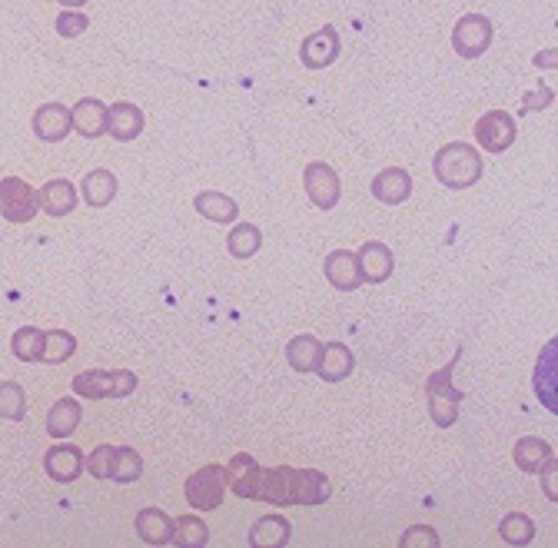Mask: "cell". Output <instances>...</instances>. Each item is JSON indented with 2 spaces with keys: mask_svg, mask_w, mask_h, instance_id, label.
I'll list each match as a JSON object with an SVG mask.
<instances>
[{
  "mask_svg": "<svg viewBox=\"0 0 558 548\" xmlns=\"http://www.w3.org/2000/svg\"><path fill=\"white\" fill-rule=\"evenodd\" d=\"M432 170H436V180L442 186H449V190H465V186H472L482 177V157L469 143H449V147H442L436 153Z\"/></svg>",
  "mask_w": 558,
  "mask_h": 548,
  "instance_id": "1",
  "label": "cell"
},
{
  "mask_svg": "<svg viewBox=\"0 0 558 548\" xmlns=\"http://www.w3.org/2000/svg\"><path fill=\"white\" fill-rule=\"evenodd\" d=\"M462 356V349L456 356H452L449 366H442L439 372H432L429 382H426V396H429V416L436 422L439 429H449L456 426L459 419V402H462V392L452 386V369H456Z\"/></svg>",
  "mask_w": 558,
  "mask_h": 548,
  "instance_id": "2",
  "label": "cell"
},
{
  "mask_svg": "<svg viewBox=\"0 0 558 548\" xmlns=\"http://www.w3.org/2000/svg\"><path fill=\"white\" fill-rule=\"evenodd\" d=\"M186 502H190V509H200V512H213L223 505V495H226V465H203L200 472H193L190 479H186Z\"/></svg>",
  "mask_w": 558,
  "mask_h": 548,
  "instance_id": "3",
  "label": "cell"
},
{
  "mask_svg": "<svg viewBox=\"0 0 558 548\" xmlns=\"http://www.w3.org/2000/svg\"><path fill=\"white\" fill-rule=\"evenodd\" d=\"M492 44V20L482 17V14H465L456 20V27H452V47H456V54L465 60H475L482 57L485 50Z\"/></svg>",
  "mask_w": 558,
  "mask_h": 548,
  "instance_id": "4",
  "label": "cell"
},
{
  "mask_svg": "<svg viewBox=\"0 0 558 548\" xmlns=\"http://www.w3.org/2000/svg\"><path fill=\"white\" fill-rule=\"evenodd\" d=\"M37 190L27 180L7 177L0 180V213L10 223H30L37 216Z\"/></svg>",
  "mask_w": 558,
  "mask_h": 548,
  "instance_id": "5",
  "label": "cell"
},
{
  "mask_svg": "<svg viewBox=\"0 0 558 548\" xmlns=\"http://www.w3.org/2000/svg\"><path fill=\"white\" fill-rule=\"evenodd\" d=\"M515 137H519V130H515V120L505 110H489L475 120V140L489 153H505L515 143Z\"/></svg>",
  "mask_w": 558,
  "mask_h": 548,
  "instance_id": "6",
  "label": "cell"
},
{
  "mask_svg": "<svg viewBox=\"0 0 558 548\" xmlns=\"http://www.w3.org/2000/svg\"><path fill=\"white\" fill-rule=\"evenodd\" d=\"M303 183H306V196L319 210H333L339 196H343V186H339L336 170L329 163H309L303 173Z\"/></svg>",
  "mask_w": 558,
  "mask_h": 548,
  "instance_id": "7",
  "label": "cell"
},
{
  "mask_svg": "<svg viewBox=\"0 0 558 548\" xmlns=\"http://www.w3.org/2000/svg\"><path fill=\"white\" fill-rule=\"evenodd\" d=\"M333 495V482L329 475L316 469H293V479H289V502L293 505H323Z\"/></svg>",
  "mask_w": 558,
  "mask_h": 548,
  "instance_id": "8",
  "label": "cell"
},
{
  "mask_svg": "<svg viewBox=\"0 0 558 548\" xmlns=\"http://www.w3.org/2000/svg\"><path fill=\"white\" fill-rule=\"evenodd\" d=\"M260 475L263 469L256 465L253 456H246V452L226 462V485H230V492L240 495V499H260Z\"/></svg>",
  "mask_w": 558,
  "mask_h": 548,
  "instance_id": "9",
  "label": "cell"
},
{
  "mask_svg": "<svg viewBox=\"0 0 558 548\" xmlns=\"http://www.w3.org/2000/svg\"><path fill=\"white\" fill-rule=\"evenodd\" d=\"M336 57H339V34L333 27L316 30L313 37L303 40V50H299V60H303L309 70H323L333 64Z\"/></svg>",
  "mask_w": 558,
  "mask_h": 548,
  "instance_id": "10",
  "label": "cell"
},
{
  "mask_svg": "<svg viewBox=\"0 0 558 548\" xmlns=\"http://www.w3.org/2000/svg\"><path fill=\"white\" fill-rule=\"evenodd\" d=\"M143 110L137 107V103H113V107H107V133L113 140L120 143H130L137 140L143 133Z\"/></svg>",
  "mask_w": 558,
  "mask_h": 548,
  "instance_id": "11",
  "label": "cell"
},
{
  "mask_svg": "<svg viewBox=\"0 0 558 548\" xmlns=\"http://www.w3.org/2000/svg\"><path fill=\"white\" fill-rule=\"evenodd\" d=\"M44 472L60 485L77 482L80 472H84V452L77 446H54L44 456Z\"/></svg>",
  "mask_w": 558,
  "mask_h": 548,
  "instance_id": "12",
  "label": "cell"
},
{
  "mask_svg": "<svg viewBox=\"0 0 558 548\" xmlns=\"http://www.w3.org/2000/svg\"><path fill=\"white\" fill-rule=\"evenodd\" d=\"M37 206L47 216H57V220H60V216L74 213V206H77V186L70 183V180H50V183L40 186Z\"/></svg>",
  "mask_w": 558,
  "mask_h": 548,
  "instance_id": "13",
  "label": "cell"
},
{
  "mask_svg": "<svg viewBox=\"0 0 558 548\" xmlns=\"http://www.w3.org/2000/svg\"><path fill=\"white\" fill-rule=\"evenodd\" d=\"M323 270H326L329 283H333L336 289H343V293H353V289H359V283H363V273H359L356 253H349V250L329 253L326 263H323Z\"/></svg>",
  "mask_w": 558,
  "mask_h": 548,
  "instance_id": "14",
  "label": "cell"
},
{
  "mask_svg": "<svg viewBox=\"0 0 558 548\" xmlns=\"http://www.w3.org/2000/svg\"><path fill=\"white\" fill-rule=\"evenodd\" d=\"M70 127H77L80 137H87V140L103 137V133H107V107H103L97 97H84L70 110Z\"/></svg>",
  "mask_w": 558,
  "mask_h": 548,
  "instance_id": "15",
  "label": "cell"
},
{
  "mask_svg": "<svg viewBox=\"0 0 558 548\" xmlns=\"http://www.w3.org/2000/svg\"><path fill=\"white\" fill-rule=\"evenodd\" d=\"M34 133L44 143H60L70 133V110L64 103H44L34 113Z\"/></svg>",
  "mask_w": 558,
  "mask_h": 548,
  "instance_id": "16",
  "label": "cell"
},
{
  "mask_svg": "<svg viewBox=\"0 0 558 548\" xmlns=\"http://www.w3.org/2000/svg\"><path fill=\"white\" fill-rule=\"evenodd\" d=\"M409 193H412V177L406 170H399V167L382 170L379 177L372 180V196H376L379 203H386V206L406 203Z\"/></svg>",
  "mask_w": 558,
  "mask_h": 548,
  "instance_id": "17",
  "label": "cell"
},
{
  "mask_svg": "<svg viewBox=\"0 0 558 548\" xmlns=\"http://www.w3.org/2000/svg\"><path fill=\"white\" fill-rule=\"evenodd\" d=\"M356 263L366 283H386L392 276V253L386 243H366L363 250H359Z\"/></svg>",
  "mask_w": 558,
  "mask_h": 548,
  "instance_id": "18",
  "label": "cell"
},
{
  "mask_svg": "<svg viewBox=\"0 0 558 548\" xmlns=\"http://www.w3.org/2000/svg\"><path fill=\"white\" fill-rule=\"evenodd\" d=\"M353 366H356V359H353V353H349V346L329 343V346H323V356H319L316 372H319V379H326V382H343L349 372H353Z\"/></svg>",
  "mask_w": 558,
  "mask_h": 548,
  "instance_id": "19",
  "label": "cell"
},
{
  "mask_svg": "<svg viewBox=\"0 0 558 548\" xmlns=\"http://www.w3.org/2000/svg\"><path fill=\"white\" fill-rule=\"evenodd\" d=\"M137 535L147 545H170L173 542V519L163 509H143L137 515Z\"/></svg>",
  "mask_w": 558,
  "mask_h": 548,
  "instance_id": "20",
  "label": "cell"
},
{
  "mask_svg": "<svg viewBox=\"0 0 558 548\" xmlns=\"http://www.w3.org/2000/svg\"><path fill=\"white\" fill-rule=\"evenodd\" d=\"M193 206H196V213L206 216L210 223H233L236 216H240V206H236V200H230L226 193H216V190H203L193 200Z\"/></svg>",
  "mask_w": 558,
  "mask_h": 548,
  "instance_id": "21",
  "label": "cell"
},
{
  "mask_svg": "<svg viewBox=\"0 0 558 548\" xmlns=\"http://www.w3.org/2000/svg\"><path fill=\"white\" fill-rule=\"evenodd\" d=\"M80 416H84L80 402H74V399H57L54 406H50V412H47V432L54 439H67L70 432L80 426Z\"/></svg>",
  "mask_w": 558,
  "mask_h": 548,
  "instance_id": "22",
  "label": "cell"
},
{
  "mask_svg": "<svg viewBox=\"0 0 558 548\" xmlns=\"http://www.w3.org/2000/svg\"><path fill=\"white\" fill-rule=\"evenodd\" d=\"M289 522L283 515H263L260 522L250 529V545L256 548H283L289 542Z\"/></svg>",
  "mask_w": 558,
  "mask_h": 548,
  "instance_id": "23",
  "label": "cell"
},
{
  "mask_svg": "<svg viewBox=\"0 0 558 548\" xmlns=\"http://www.w3.org/2000/svg\"><path fill=\"white\" fill-rule=\"evenodd\" d=\"M80 190H84V200L93 210H100V206L113 203V196H117V177L110 170H90L84 183H80Z\"/></svg>",
  "mask_w": 558,
  "mask_h": 548,
  "instance_id": "24",
  "label": "cell"
},
{
  "mask_svg": "<svg viewBox=\"0 0 558 548\" xmlns=\"http://www.w3.org/2000/svg\"><path fill=\"white\" fill-rule=\"evenodd\" d=\"M289 479H293V469H289V465L263 469V475H260V499L270 502V505H293V502H289Z\"/></svg>",
  "mask_w": 558,
  "mask_h": 548,
  "instance_id": "25",
  "label": "cell"
},
{
  "mask_svg": "<svg viewBox=\"0 0 558 548\" xmlns=\"http://www.w3.org/2000/svg\"><path fill=\"white\" fill-rule=\"evenodd\" d=\"M549 459H552V446L545 439L525 436L515 442V465H519L522 472H542Z\"/></svg>",
  "mask_w": 558,
  "mask_h": 548,
  "instance_id": "26",
  "label": "cell"
},
{
  "mask_svg": "<svg viewBox=\"0 0 558 548\" xmlns=\"http://www.w3.org/2000/svg\"><path fill=\"white\" fill-rule=\"evenodd\" d=\"M319 356H323V343L316 336H296L293 343L286 346V359L296 372H316Z\"/></svg>",
  "mask_w": 558,
  "mask_h": 548,
  "instance_id": "27",
  "label": "cell"
},
{
  "mask_svg": "<svg viewBox=\"0 0 558 548\" xmlns=\"http://www.w3.org/2000/svg\"><path fill=\"white\" fill-rule=\"evenodd\" d=\"M260 246H263V233L253 223H236L233 233L226 236V250L236 260H250L253 253H260Z\"/></svg>",
  "mask_w": 558,
  "mask_h": 548,
  "instance_id": "28",
  "label": "cell"
},
{
  "mask_svg": "<svg viewBox=\"0 0 558 548\" xmlns=\"http://www.w3.org/2000/svg\"><path fill=\"white\" fill-rule=\"evenodd\" d=\"M74 392L84 399H110L113 396V372L107 369H87L74 376Z\"/></svg>",
  "mask_w": 558,
  "mask_h": 548,
  "instance_id": "29",
  "label": "cell"
},
{
  "mask_svg": "<svg viewBox=\"0 0 558 548\" xmlns=\"http://www.w3.org/2000/svg\"><path fill=\"white\" fill-rule=\"evenodd\" d=\"M173 542L183 548H203L210 542V529L200 515H180V519H173Z\"/></svg>",
  "mask_w": 558,
  "mask_h": 548,
  "instance_id": "30",
  "label": "cell"
},
{
  "mask_svg": "<svg viewBox=\"0 0 558 548\" xmlns=\"http://www.w3.org/2000/svg\"><path fill=\"white\" fill-rule=\"evenodd\" d=\"M77 353V339L67 333V329H50L44 333V353H40V363H67L70 356Z\"/></svg>",
  "mask_w": 558,
  "mask_h": 548,
  "instance_id": "31",
  "label": "cell"
},
{
  "mask_svg": "<svg viewBox=\"0 0 558 548\" xmlns=\"http://www.w3.org/2000/svg\"><path fill=\"white\" fill-rule=\"evenodd\" d=\"M10 349L20 363H40V353H44V333L37 326H24L17 329L14 339H10Z\"/></svg>",
  "mask_w": 558,
  "mask_h": 548,
  "instance_id": "32",
  "label": "cell"
},
{
  "mask_svg": "<svg viewBox=\"0 0 558 548\" xmlns=\"http://www.w3.org/2000/svg\"><path fill=\"white\" fill-rule=\"evenodd\" d=\"M499 535L509 545H529L535 539V522L525 512H512L499 522Z\"/></svg>",
  "mask_w": 558,
  "mask_h": 548,
  "instance_id": "33",
  "label": "cell"
},
{
  "mask_svg": "<svg viewBox=\"0 0 558 548\" xmlns=\"http://www.w3.org/2000/svg\"><path fill=\"white\" fill-rule=\"evenodd\" d=\"M27 416V396L17 382H0V419L20 422Z\"/></svg>",
  "mask_w": 558,
  "mask_h": 548,
  "instance_id": "34",
  "label": "cell"
},
{
  "mask_svg": "<svg viewBox=\"0 0 558 548\" xmlns=\"http://www.w3.org/2000/svg\"><path fill=\"white\" fill-rule=\"evenodd\" d=\"M140 472H143V459L137 456L133 449H117V459H113V475L110 479H117L120 485H130V482H137L140 479Z\"/></svg>",
  "mask_w": 558,
  "mask_h": 548,
  "instance_id": "35",
  "label": "cell"
},
{
  "mask_svg": "<svg viewBox=\"0 0 558 548\" xmlns=\"http://www.w3.org/2000/svg\"><path fill=\"white\" fill-rule=\"evenodd\" d=\"M113 459H117V446H97L84 459V469L93 475V479H110V475H113Z\"/></svg>",
  "mask_w": 558,
  "mask_h": 548,
  "instance_id": "36",
  "label": "cell"
},
{
  "mask_svg": "<svg viewBox=\"0 0 558 548\" xmlns=\"http://www.w3.org/2000/svg\"><path fill=\"white\" fill-rule=\"evenodd\" d=\"M552 369H555V343H549V349H545V356L539 359V399H542L549 409H555V392L545 389V376H549V382H552Z\"/></svg>",
  "mask_w": 558,
  "mask_h": 548,
  "instance_id": "37",
  "label": "cell"
},
{
  "mask_svg": "<svg viewBox=\"0 0 558 548\" xmlns=\"http://www.w3.org/2000/svg\"><path fill=\"white\" fill-rule=\"evenodd\" d=\"M87 27H90L87 14H77V10H64V14L57 17V34L60 37H80Z\"/></svg>",
  "mask_w": 558,
  "mask_h": 548,
  "instance_id": "38",
  "label": "cell"
},
{
  "mask_svg": "<svg viewBox=\"0 0 558 548\" xmlns=\"http://www.w3.org/2000/svg\"><path fill=\"white\" fill-rule=\"evenodd\" d=\"M402 548H416V545H426V548H436L439 545V535L436 529H429V525H412V529L399 539Z\"/></svg>",
  "mask_w": 558,
  "mask_h": 548,
  "instance_id": "39",
  "label": "cell"
},
{
  "mask_svg": "<svg viewBox=\"0 0 558 548\" xmlns=\"http://www.w3.org/2000/svg\"><path fill=\"white\" fill-rule=\"evenodd\" d=\"M137 389V376H133L130 369H117L113 372V396H130V392Z\"/></svg>",
  "mask_w": 558,
  "mask_h": 548,
  "instance_id": "40",
  "label": "cell"
},
{
  "mask_svg": "<svg viewBox=\"0 0 558 548\" xmlns=\"http://www.w3.org/2000/svg\"><path fill=\"white\" fill-rule=\"evenodd\" d=\"M552 97H555V93L549 87H539V90L529 93V97L522 100V110L519 113H532V110H539V107H549Z\"/></svg>",
  "mask_w": 558,
  "mask_h": 548,
  "instance_id": "41",
  "label": "cell"
},
{
  "mask_svg": "<svg viewBox=\"0 0 558 548\" xmlns=\"http://www.w3.org/2000/svg\"><path fill=\"white\" fill-rule=\"evenodd\" d=\"M545 465H549V482L542 479V489L549 492V499H558V492H555V459H549Z\"/></svg>",
  "mask_w": 558,
  "mask_h": 548,
  "instance_id": "42",
  "label": "cell"
},
{
  "mask_svg": "<svg viewBox=\"0 0 558 548\" xmlns=\"http://www.w3.org/2000/svg\"><path fill=\"white\" fill-rule=\"evenodd\" d=\"M535 64H539V67H555V50H549V54H539V57H535Z\"/></svg>",
  "mask_w": 558,
  "mask_h": 548,
  "instance_id": "43",
  "label": "cell"
},
{
  "mask_svg": "<svg viewBox=\"0 0 558 548\" xmlns=\"http://www.w3.org/2000/svg\"><path fill=\"white\" fill-rule=\"evenodd\" d=\"M57 4H64L67 10H74V7H80V4H87V0H57Z\"/></svg>",
  "mask_w": 558,
  "mask_h": 548,
  "instance_id": "44",
  "label": "cell"
}]
</instances>
